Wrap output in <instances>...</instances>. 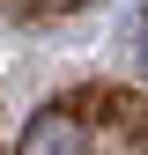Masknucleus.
I'll return each instance as SVG.
<instances>
[{
	"label": "nucleus",
	"instance_id": "obj_2",
	"mask_svg": "<svg viewBox=\"0 0 148 155\" xmlns=\"http://www.w3.org/2000/svg\"><path fill=\"white\" fill-rule=\"evenodd\" d=\"M126 37H133V59L148 67V8H133V15H126Z\"/></svg>",
	"mask_w": 148,
	"mask_h": 155
},
{
	"label": "nucleus",
	"instance_id": "obj_1",
	"mask_svg": "<svg viewBox=\"0 0 148 155\" xmlns=\"http://www.w3.org/2000/svg\"><path fill=\"white\" fill-rule=\"evenodd\" d=\"M15 155H104V140H96V126H89L82 111L67 104V96H52V104L22 126Z\"/></svg>",
	"mask_w": 148,
	"mask_h": 155
},
{
	"label": "nucleus",
	"instance_id": "obj_3",
	"mask_svg": "<svg viewBox=\"0 0 148 155\" xmlns=\"http://www.w3.org/2000/svg\"><path fill=\"white\" fill-rule=\"evenodd\" d=\"M37 15H67V8H82V0H30Z\"/></svg>",
	"mask_w": 148,
	"mask_h": 155
}]
</instances>
